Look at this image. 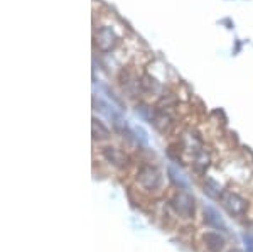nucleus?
I'll use <instances>...</instances> for the list:
<instances>
[{
    "label": "nucleus",
    "instance_id": "f257e3e1",
    "mask_svg": "<svg viewBox=\"0 0 253 252\" xmlns=\"http://www.w3.org/2000/svg\"><path fill=\"white\" fill-rule=\"evenodd\" d=\"M137 181H138V185L145 190V192H157L162 185V174L156 166L145 164L138 169Z\"/></svg>",
    "mask_w": 253,
    "mask_h": 252
},
{
    "label": "nucleus",
    "instance_id": "f03ea898",
    "mask_svg": "<svg viewBox=\"0 0 253 252\" xmlns=\"http://www.w3.org/2000/svg\"><path fill=\"white\" fill-rule=\"evenodd\" d=\"M170 206L175 213L179 215L181 218H193L194 217V208H196V203H194V197L187 192H177L170 198Z\"/></svg>",
    "mask_w": 253,
    "mask_h": 252
},
{
    "label": "nucleus",
    "instance_id": "7ed1b4c3",
    "mask_svg": "<svg viewBox=\"0 0 253 252\" xmlns=\"http://www.w3.org/2000/svg\"><path fill=\"white\" fill-rule=\"evenodd\" d=\"M221 203L230 215L233 217H243L248 210V203L245 200L243 197H240L238 193L235 192H230V190H224L223 197H221Z\"/></svg>",
    "mask_w": 253,
    "mask_h": 252
},
{
    "label": "nucleus",
    "instance_id": "20e7f679",
    "mask_svg": "<svg viewBox=\"0 0 253 252\" xmlns=\"http://www.w3.org/2000/svg\"><path fill=\"white\" fill-rule=\"evenodd\" d=\"M117 41H118V38L112 27H100L95 36V43H96L98 50L105 51V52L112 51L113 48L117 46Z\"/></svg>",
    "mask_w": 253,
    "mask_h": 252
},
{
    "label": "nucleus",
    "instance_id": "39448f33",
    "mask_svg": "<svg viewBox=\"0 0 253 252\" xmlns=\"http://www.w3.org/2000/svg\"><path fill=\"white\" fill-rule=\"evenodd\" d=\"M103 157L110 162V164L115 166V168L124 169L128 166V156H126L125 152H122L120 149L112 148V146H108V148L103 149Z\"/></svg>",
    "mask_w": 253,
    "mask_h": 252
},
{
    "label": "nucleus",
    "instance_id": "423d86ee",
    "mask_svg": "<svg viewBox=\"0 0 253 252\" xmlns=\"http://www.w3.org/2000/svg\"><path fill=\"white\" fill-rule=\"evenodd\" d=\"M203 215H205V223L208 227H211V229H214V230H223V232H226L228 230L223 217L219 215L218 210L213 208V206H205Z\"/></svg>",
    "mask_w": 253,
    "mask_h": 252
},
{
    "label": "nucleus",
    "instance_id": "0eeeda50",
    "mask_svg": "<svg viewBox=\"0 0 253 252\" xmlns=\"http://www.w3.org/2000/svg\"><path fill=\"white\" fill-rule=\"evenodd\" d=\"M203 242L210 252H221L224 249V244H226L224 237L218 232H206L203 235Z\"/></svg>",
    "mask_w": 253,
    "mask_h": 252
},
{
    "label": "nucleus",
    "instance_id": "6e6552de",
    "mask_svg": "<svg viewBox=\"0 0 253 252\" xmlns=\"http://www.w3.org/2000/svg\"><path fill=\"white\" fill-rule=\"evenodd\" d=\"M150 124L154 125V127L157 129V131L161 132H169L170 127H172V119H170L169 115H167L166 112H159V110H154V115H152V120H150Z\"/></svg>",
    "mask_w": 253,
    "mask_h": 252
},
{
    "label": "nucleus",
    "instance_id": "1a4fd4ad",
    "mask_svg": "<svg viewBox=\"0 0 253 252\" xmlns=\"http://www.w3.org/2000/svg\"><path fill=\"white\" fill-rule=\"evenodd\" d=\"M203 192H205V195H208L210 198H213V200H221L224 190L218 181L213 180V178H206L205 186H203Z\"/></svg>",
    "mask_w": 253,
    "mask_h": 252
},
{
    "label": "nucleus",
    "instance_id": "9d476101",
    "mask_svg": "<svg viewBox=\"0 0 253 252\" xmlns=\"http://www.w3.org/2000/svg\"><path fill=\"white\" fill-rule=\"evenodd\" d=\"M167 174H169V180L172 181L179 190L189 188V181H187V178L179 171V169H175L174 166H169V168H167Z\"/></svg>",
    "mask_w": 253,
    "mask_h": 252
},
{
    "label": "nucleus",
    "instance_id": "9b49d317",
    "mask_svg": "<svg viewBox=\"0 0 253 252\" xmlns=\"http://www.w3.org/2000/svg\"><path fill=\"white\" fill-rule=\"evenodd\" d=\"M91 129H93V137L98 141L101 139H108L110 137V131L103 125V122H100L96 117H93V124H91Z\"/></svg>",
    "mask_w": 253,
    "mask_h": 252
},
{
    "label": "nucleus",
    "instance_id": "f8f14e48",
    "mask_svg": "<svg viewBox=\"0 0 253 252\" xmlns=\"http://www.w3.org/2000/svg\"><path fill=\"white\" fill-rule=\"evenodd\" d=\"M132 131H133V134H135V141L138 142V144H144V146H145L147 142H149V137H147V132H145L142 127H133Z\"/></svg>",
    "mask_w": 253,
    "mask_h": 252
},
{
    "label": "nucleus",
    "instance_id": "ddd939ff",
    "mask_svg": "<svg viewBox=\"0 0 253 252\" xmlns=\"http://www.w3.org/2000/svg\"><path fill=\"white\" fill-rule=\"evenodd\" d=\"M140 85L144 88H149V90H157L159 85L156 83V80L150 78V76H144V81H140Z\"/></svg>",
    "mask_w": 253,
    "mask_h": 252
},
{
    "label": "nucleus",
    "instance_id": "4468645a",
    "mask_svg": "<svg viewBox=\"0 0 253 252\" xmlns=\"http://www.w3.org/2000/svg\"><path fill=\"white\" fill-rule=\"evenodd\" d=\"M242 239H243L245 246H247V252H253V235L245 232V234L242 235Z\"/></svg>",
    "mask_w": 253,
    "mask_h": 252
},
{
    "label": "nucleus",
    "instance_id": "2eb2a0df",
    "mask_svg": "<svg viewBox=\"0 0 253 252\" xmlns=\"http://www.w3.org/2000/svg\"><path fill=\"white\" fill-rule=\"evenodd\" d=\"M105 92H107V93H108V97H110V99H113V100H115V103L118 105V107H122V100H120V99H117V97H115V95H113V92H110V90H108V88H107V87H105Z\"/></svg>",
    "mask_w": 253,
    "mask_h": 252
},
{
    "label": "nucleus",
    "instance_id": "dca6fc26",
    "mask_svg": "<svg viewBox=\"0 0 253 252\" xmlns=\"http://www.w3.org/2000/svg\"><path fill=\"white\" fill-rule=\"evenodd\" d=\"M248 229H250V234L253 235V220H252L250 223H248Z\"/></svg>",
    "mask_w": 253,
    "mask_h": 252
},
{
    "label": "nucleus",
    "instance_id": "f3484780",
    "mask_svg": "<svg viewBox=\"0 0 253 252\" xmlns=\"http://www.w3.org/2000/svg\"><path fill=\"white\" fill-rule=\"evenodd\" d=\"M230 252H242V251H240V249H231Z\"/></svg>",
    "mask_w": 253,
    "mask_h": 252
}]
</instances>
